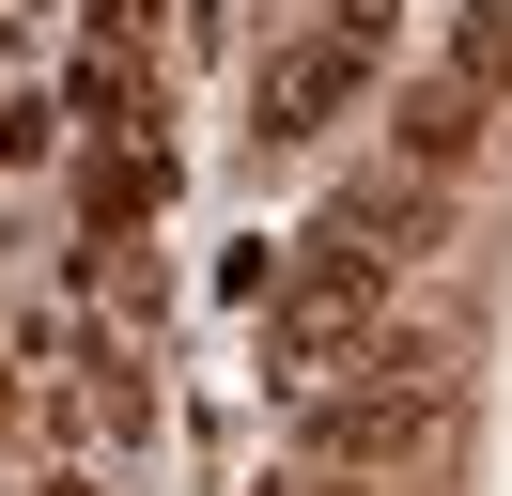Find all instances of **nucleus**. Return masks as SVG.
<instances>
[{"label":"nucleus","mask_w":512,"mask_h":496,"mask_svg":"<svg viewBox=\"0 0 512 496\" xmlns=\"http://www.w3.org/2000/svg\"><path fill=\"white\" fill-rule=\"evenodd\" d=\"M280 496H342V481H280Z\"/></svg>","instance_id":"obj_6"},{"label":"nucleus","mask_w":512,"mask_h":496,"mask_svg":"<svg viewBox=\"0 0 512 496\" xmlns=\"http://www.w3.org/2000/svg\"><path fill=\"white\" fill-rule=\"evenodd\" d=\"M32 496H94V481H32Z\"/></svg>","instance_id":"obj_7"},{"label":"nucleus","mask_w":512,"mask_h":496,"mask_svg":"<svg viewBox=\"0 0 512 496\" xmlns=\"http://www.w3.org/2000/svg\"><path fill=\"white\" fill-rule=\"evenodd\" d=\"M47 140H63V109H47V93H0V171H32Z\"/></svg>","instance_id":"obj_5"},{"label":"nucleus","mask_w":512,"mask_h":496,"mask_svg":"<svg viewBox=\"0 0 512 496\" xmlns=\"http://www.w3.org/2000/svg\"><path fill=\"white\" fill-rule=\"evenodd\" d=\"M357 78H373V47H357L342 16H311L295 47H264V78H249V140H326V124L357 109Z\"/></svg>","instance_id":"obj_1"},{"label":"nucleus","mask_w":512,"mask_h":496,"mask_svg":"<svg viewBox=\"0 0 512 496\" xmlns=\"http://www.w3.org/2000/svg\"><path fill=\"white\" fill-rule=\"evenodd\" d=\"M388 140H404V171H419V186H450V171L481 155V93H466V78H419L404 109H388Z\"/></svg>","instance_id":"obj_3"},{"label":"nucleus","mask_w":512,"mask_h":496,"mask_svg":"<svg viewBox=\"0 0 512 496\" xmlns=\"http://www.w3.org/2000/svg\"><path fill=\"white\" fill-rule=\"evenodd\" d=\"M419 434H435V388H311V481H342V465H404Z\"/></svg>","instance_id":"obj_2"},{"label":"nucleus","mask_w":512,"mask_h":496,"mask_svg":"<svg viewBox=\"0 0 512 496\" xmlns=\"http://www.w3.org/2000/svg\"><path fill=\"white\" fill-rule=\"evenodd\" d=\"M466 93H512V0H466V47H450Z\"/></svg>","instance_id":"obj_4"}]
</instances>
